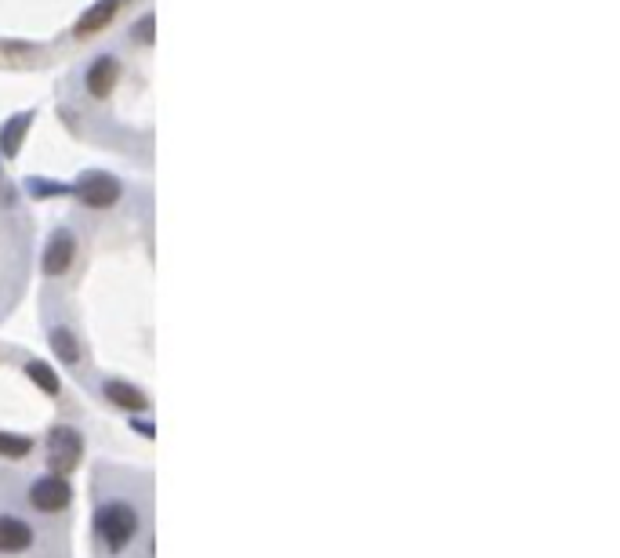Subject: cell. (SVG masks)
<instances>
[{"mask_svg": "<svg viewBox=\"0 0 620 558\" xmlns=\"http://www.w3.org/2000/svg\"><path fill=\"white\" fill-rule=\"evenodd\" d=\"M95 558H153V493L117 464L95 468Z\"/></svg>", "mask_w": 620, "mask_h": 558, "instance_id": "1", "label": "cell"}, {"mask_svg": "<svg viewBox=\"0 0 620 558\" xmlns=\"http://www.w3.org/2000/svg\"><path fill=\"white\" fill-rule=\"evenodd\" d=\"M73 193L87 203V207H112L120 200V182L105 175V171H87L80 175V182L73 185Z\"/></svg>", "mask_w": 620, "mask_h": 558, "instance_id": "2", "label": "cell"}, {"mask_svg": "<svg viewBox=\"0 0 620 558\" xmlns=\"http://www.w3.org/2000/svg\"><path fill=\"white\" fill-rule=\"evenodd\" d=\"M117 77H120V62L112 59V54H98V59L87 66L84 84H87V91H91L95 98H105L112 87H117Z\"/></svg>", "mask_w": 620, "mask_h": 558, "instance_id": "3", "label": "cell"}, {"mask_svg": "<svg viewBox=\"0 0 620 558\" xmlns=\"http://www.w3.org/2000/svg\"><path fill=\"white\" fill-rule=\"evenodd\" d=\"M29 500H33L37 512H62L70 505V486L59 479H37Z\"/></svg>", "mask_w": 620, "mask_h": 558, "instance_id": "4", "label": "cell"}, {"mask_svg": "<svg viewBox=\"0 0 620 558\" xmlns=\"http://www.w3.org/2000/svg\"><path fill=\"white\" fill-rule=\"evenodd\" d=\"M73 250H77V240L70 233H54L47 250H44V272L47 275H62L73 265Z\"/></svg>", "mask_w": 620, "mask_h": 558, "instance_id": "5", "label": "cell"}, {"mask_svg": "<svg viewBox=\"0 0 620 558\" xmlns=\"http://www.w3.org/2000/svg\"><path fill=\"white\" fill-rule=\"evenodd\" d=\"M117 8H120V0H98L95 8H87L84 12V19L77 22V37H91V33H98L102 26H109L112 19H117Z\"/></svg>", "mask_w": 620, "mask_h": 558, "instance_id": "6", "label": "cell"}, {"mask_svg": "<svg viewBox=\"0 0 620 558\" xmlns=\"http://www.w3.org/2000/svg\"><path fill=\"white\" fill-rule=\"evenodd\" d=\"M29 124H33V113H19L0 127V149H4V156H15L22 149V138H26Z\"/></svg>", "mask_w": 620, "mask_h": 558, "instance_id": "7", "label": "cell"}, {"mask_svg": "<svg viewBox=\"0 0 620 558\" xmlns=\"http://www.w3.org/2000/svg\"><path fill=\"white\" fill-rule=\"evenodd\" d=\"M51 345H54V352H59V359L62 363H77L80 359V349H77V338L70 330H51Z\"/></svg>", "mask_w": 620, "mask_h": 558, "instance_id": "8", "label": "cell"}, {"mask_svg": "<svg viewBox=\"0 0 620 558\" xmlns=\"http://www.w3.org/2000/svg\"><path fill=\"white\" fill-rule=\"evenodd\" d=\"M26 189H33V196H59V193H70L66 185H54V182H40V178H29Z\"/></svg>", "mask_w": 620, "mask_h": 558, "instance_id": "9", "label": "cell"}, {"mask_svg": "<svg viewBox=\"0 0 620 558\" xmlns=\"http://www.w3.org/2000/svg\"><path fill=\"white\" fill-rule=\"evenodd\" d=\"M153 26H156V19H153V15H145V19L138 22V29H135V37H138L142 44H149V40H153Z\"/></svg>", "mask_w": 620, "mask_h": 558, "instance_id": "10", "label": "cell"}]
</instances>
